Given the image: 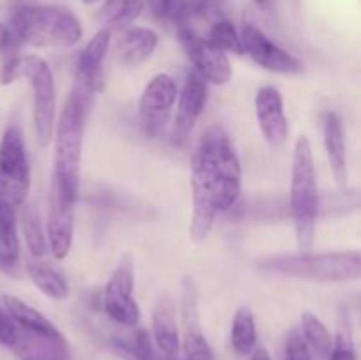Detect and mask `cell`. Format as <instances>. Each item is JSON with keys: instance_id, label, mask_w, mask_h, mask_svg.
<instances>
[{"instance_id": "obj_28", "label": "cell", "mask_w": 361, "mask_h": 360, "mask_svg": "<svg viewBox=\"0 0 361 360\" xmlns=\"http://www.w3.org/2000/svg\"><path fill=\"white\" fill-rule=\"evenodd\" d=\"M208 39L224 49L226 53H235V55H245L243 52V42L242 35L236 30L235 25L229 20H219L212 25L210 32H208Z\"/></svg>"}, {"instance_id": "obj_13", "label": "cell", "mask_w": 361, "mask_h": 360, "mask_svg": "<svg viewBox=\"0 0 361 360\" xmlns=\"http://www.w3.org/2000/svg\"><path fill=\"white\" fill-rule=\"evenodd\" d=\"M74 203L51 182L46 217V236L49 253L55 260H66L71 253L74 239Z\"/></svg>"}, {"instance_id": "obj_29", "label": "cell", "mask_w": 361, "mask_h": 360, "mask_svg": "<svg viewBox=\"0 0 361 360\" xmlns=\"http://www.w3.org/2000/svg\"><path fill=\"white\" fill-rule=\"evenodd\" d=\"M21 42L16 41L6 49L2 55V64H0V85H11L23 78L25 69V55H21L20 48Z\"/></svg>"}, {"instance_id": "obj_25", "label": "cell", "mask_w": 361, "mask_h": 360, "mask_svg": "<svg viewBox=\"0 0 361 360\" xmlns=\"http://www.w3.org/2000/svg\"><path fill=\"white\" fill-rule=\"evenodd\" d=\"M147 0H106L99 11V20L106 28H129L143 13Z\"/></svg>"}, {"instance_id": "obj_8", "label": "cell", "mask_w": 361, "mask_h": 360, "mask_svg": "<svg viewBox=\"0 0 361 360\" xmlns=\"http://www.w3.org/2000/svg\"><path fill=\"white\" fill-rule=\"evenodd\" d=\"M23 78H27L34 94V127L39 143L44 147L55 136L56 127V87L48 62L39 55H25Z\"/></svg>"}, {"instance_id": "obj_26", "label": "cell", "mask_w": 361, "mask_h": 360, "mask_svg": "<svg viewBox=\"0 0 361 360\" xmlns=\"http://www.w3.org/2000/svg\"><path fill=\"white\" fill-rule=\"evenodd\" d=\"M21 232L32 258H42L48 254L49 244L44 229H42L41 217L34 207H25L21 212Z\"/></svg>"}, {"instance_id": "obj_6", "label": "cell", "mask_w": 361, "mask_h": 360, "mask_svg": "<svg viewBox=\"0 0 361 360\" xmlns=\"http://www.w3.org/2000/svg\"><path fill=\"white\" fill-rule=\"evenodd\" d=\"M30 191V164L21 127L11 124L0 140V200L20 208Z\"/></svg>"}, {"instance_id": "obj_37", "label": "cell", "mask_w": 361, "mask_h": 360, "mask_svg": "<svg viewBox=\"0 0 361 360\" xmlns=\"http://www.w3.org/2000/svg\"><path fill=\"white\" fill-rule=\"evenodd\" d=\"M250 360H271V356H270V353H268L267 348H263V346H257V348L252 352Z\"/></svg>"}, {"instance_id": "obj_4", "label": "cell", "mask_w": 361, "mask_h": 360, "mask_svg": "<svg viewBox=\"0 0 361 360\" xmlns=\"http://www.w3.org/2000/svg\"><path fill=\"white\" fill-rule=\"evenodd\" d=\"M259 267L274 274L319 282H344L361 279V251L298 253L267 258Z\"/></svg>"}, {"instance_id": "obj_19", "label": "cell", "mask_w": 361, "mask_h": 360, "mask_svg": "<svg viewBox=\"0 0 361 360\" xmlns=\"http://www.w3.org/2000/svg\"><path fill=\"white\" fill-rule=\"evenodd\" d=\"M182 321L183 339L182 348L185 360H214V352L201 330L200 318H197L196 299L192 293H185L182 302Z\"/></svg>"}, {"instance_id": "obj_16", "label": "cell", "mask_w": 361, "mask_h": 360, "mask_svg": "<svg viewBox=\"0 0 361 360\" xmlns=\"http://www.w3.org/2000/svg\"><path fill=\"white\" fill-rule=\"evenodd\" d=\"M324 148H326L328 164L331 175L338 186H345L349 179L348 169V141H345L344 122L338 113L326 112L323 119Z\"/></svg>"}, {"instance_id": "obj_35", "label": "cell", "mask_w": 361, "mask_h": 360, "mask_svg": "<svg viewBox=\"0 0 361 360\" xmlns=\"http://www.w3.org/2000/svg\"><path fill=\"white\" fill-rule=\"evenodd\" d=\"M148 7H150L152 14L159 20L171 16L173 9H175V0H147Z\"/></svg>"}, {"instance_id": "obj_14", "label": "cell", "mask_w": 361, "mask_h": 360, "mask_svg": "<svg viewBox=\"0 0 361 360\" xmlns=\"http://www.w3.org/2000/svg\"><path fill=\"white\" fill-rule=\"evenodd\" d=\"M257 126L264 140L274 147L284 143L289 134V122L284 109V97L275 87H263L254 99Z\"/></svg>"}, {"instance_id": "obj_3", "label": "cell", "mask_w": 361, "mask_h": 360, "mask_svg": "<svg viewBox=\"0 0 361 360\" xmlns=\"http://www.w3.org/2000/svg\"><path fill=\"white\" fill-rule=\"evenodd\" d=\"M289 207H291L293 221H295L300 253H310L316 244L319 186H317L312 143L305 134H300L295 143V152H293Z\"/></svg>"}, {"instance_id": "obj_21", "label": "cell", "mask_w": 361, "mask_h": 360, "mask_svg": "<svg viewBox=\"0 0 361 360\" xmlns=\"http://www.w3.org/2000/svg\"><path fill=\"white\" fill-rule=\"evenodd\" d=\"M20 268L18 208L0 200V270L14 275Z\"/></svg>"}, {"instance_id": "obj_1", "label": "cell", "mask_w": 361, "mask_h": 360, "mask_svg": "<svg viewBox=\"0 0 361 360\" xmlns=\"http://www.w3.org/2000/svg\"><path fill=\"white\" fill-rule=\"evenodd\" d=\"M90 106L92 99L71 90L55 127L53 184L73 201H76L80 194L85 119Z\"/></svg>"}, {"instance_id": "obj_12", "label": "cell", "mask_w": 361, "mask_h": 360, "mask_svg": "<svg viewBox=\"0 0 361 360\" xmlns=\"http://www.w3.org/2000/svg\"><path fill=\"white\" fill-rule=\"evenodd\" d=\"M109 46H111V30L109 28L99 30L87 42V46L81 49L80 56L76 60L73 90H76L78 94L85 95L88 99H94V95L101 92L102 85H104L102 64H104L106 55H108Z\"/></svg>"}, {"instance_id": "obj_5", "label": "cell", "mask_w": 361, "mask_h": 360, "mask_svg": "<svg viewBox=\"0 0 361 360\" xmlns=\"http://www.w3.org/2000/svg\"><path fill=\"white\" fill-rule=\"evenodd\" d=\"M197 145L210 162L219 212L231 210L242 196V164L231 136L221 124H214L204 129Z\"/></svg>"}, {"instance_id": "obj_11", "label": "cell", "mask_w": 361, "mask_h": 360, "mask_svg": "<svg viewBox=\"0 0 361 360\" xmlns=\"http://www.w3.org/2000/svg\"><path fill=\"white\" fill-rule=\"evenodd\" d=\"M240 35L245 55H249L263 69L279 74H298L303 71L300 59L275 44L257 25L243 23Z\"/></svg>"}, {"instance_id": "obj_39", "label": "cell", "mask_w": 361, "mask_h": 360, "mask_svg": "<svg viewBox=\"0 0 361 360\" xmlns=\"http://www.w3.org/2000/svg\"><path fill=\"white\" fill-rule=\"evenodd\" d=\"M85 4H94V2H97V0H83Z\"/></svg>"}, {"instance_id": "obj_7", "label": "cell", "mask_w": 361, "mask_h": 360, "mask_svg": "<svg viewBox=\"0 0 361 360\" xmlns=\"http://www.w3.org/2000/svg\"><path fill=\"white\" fill-rule=\"evenodd\" d=\"M190 205H192L189 226L190 239L201 242L214 229L219 207L210 162L200 145H196L190 157Z\"/></svg>"}, {"instance_id": "obj_31", "label": "cell", "mask_w": 361, "mask_h": 360, "mask_svg": "<svg viewBox=\"0 0 361 360\" xmlns=\"http://www.w3.org/2000/svg\"><path fill=\"white\" fill-rule=\"evenodd\" d=\"M214 7V0H175V16L178 27H190V21L207 16Z\"/></svg>"}, {"instance_id": "obj_10", "label": "cell", "mask_w": 361, "mask_h": 360, "mask_svg": "<svg viewBox=\"0 0 361 360\" xmlns=\"http://www.w3.org/2000/svg\"><path fill=\"white\" fill-rule=\"evenodd\" d=\"M178 94L176 80L169 74L161 73L148 81L140 97V119L148 134L155 136L164 129Z\"/></svg>"}, {"instance_id": "obj_15", "label": "cell", "mask_w": 361, "mask_h": 360, "mask_svg": "<svg viewBox=\"0 0 361 360\" xmlns=\"http://www.w3.org/2000/svg\"><path fill=\"white\" fill-rule=\"evenodd\" d=\"M208 101V83L200 73L194 69L189 71L183 83L182 92L178 94L175 113V138L185 140L190 131L196 126L197 119L203 113Z\"/></svg>"}, {"instance_id": "obj_36", "label": "cell", "mask_w": 361, "mask_h": 360, "mask_svg": "<svg viewBox=\"0 0 361 360\" xmlns=\"http://www.w3.org/2000/svg\"><path fill=\"white\" fill-rule=\"evenodd\" d=\"M16 41H18L16 35L13 34L9 25L0 23V56H2L4 53H6V49L9 48L11 44H14Z\"/></svg>"}, {"instance_id": "obj_17", "label": "cell", "mask_w": 361, "mask_h": 360, "mask_svg": "<svg viewBox=\"0 0 361 360\" xmlns=\"http://www.w3.org/2000/svg\"><path fill=\"white\" fill-rule=\"evenodd\" d=\"M14 353L20 360H67L69 359V346L62 334L46 335L37 332H28L20 327L16 344L13 346Z\"/></svg>"}, {"instance_id": "obj_24", "label": "cell", "mask_w": 361, "mask_h": 360, "mask_svg": "<svg viewBox=\"0 0 361 360\" xmlns=\"http://www.w3.org/2000/svg\"><path fill=\"white\" fill-rule=\"evenodd\" d=\"M231 346L236 355H252L257 348V327L252 309L247 306L238 307L233 314L231 323Z\"/></svg>"}, {"instance_id": "obj_34", "label": "cell", "mask_w": 361, "mask_h": 360, "mask_svg": "<svg viewBox=\"0 0 361 360\" xmlns=\"http://www.w3.org/2000/svg\"><path fill=\"white\" fill-rule=\"evenodd\" d=\"M328 360H358L356 359V353H355V346H353L351 337L344 332L337 335L335 339V344L331 353L328 355Z\"/></svg>"}, {"instance_id": "obj_9", "label": "cell", "mask_w": 361, "mask_h": 360, "mask_svg": "<svg viewBox=\"0 0 361 360\" xmlns=\"http://www.w3.org/2000/svg\"><path fill=\"white\" fill-rule=\"evenodd\" d=\"M178 39L192 69L200 73L207 83L222 87L233 80V64L224 49L215 46L208 37H201L190 27H178Z\"/></svg>"}, {"instance_id": "obj_33", "label": "cell", "mask_w": 361, "mask_h": 360, "mask_svg": "<svg viewBox=\"0 0 361 360\" xmlns=\"http://www.w3.org/2000/svg\"><path fill=\"white\" fill-rule=\"evenodd\" d=\"M18 335H20V327L4 307L0 309V344L13 348L18 341Z\"/></svg>"}, {"instance_id": "obj_20", "label": "cell", "mask_w": 361, "mask_h": 360, "mask_svg": "<svg viewBox=\"0 0 361 360\" xmlns=\"http://www.w3.org/2000/svg\"><path fill=\"white\" fill-rule=\"evenodd\" d=\"M159 44L157 32L148 27H129L123 32L116 46L120 62L127 67H136L147 62Z\"/></svg>"}, {"instance_id": "obj_22", "label": "cell", "mask_w": 361, "mask_h": 360, "mask_svg": "<svg viewBox=\"0 0 361 360\" xmlns=\"http://www.w3.org/2000/svg\"><path fill=\"white\" fill-rule=\"evenodd\" d=\"M27 274L30 281L49 299L63 300L69 296L71 288L66 275L46 261H41V258L27 261Z\"/></svg>"}, {"instance_id": "obj_2", "label": "cell", "mask_w": 361, "mask_h": 360, "mask_svg": "<svg viewBox=\"0 0 361 360\" xmlns=\"http://www.w3.org/2000/svg\"><path fill=\"white\" fill-rule=\"evenodd\" d=\"M9 27L21 44L35 48H73L83 37L80 18L62 6H16Z\"/></svg>"}, {"instance_id": "obj_30", "label": "cell", "mask_w": 361, "mask_h": 360, "mask_svg": "<svg viewBox=\"0 0 361 360\" xmlns=\"http://www.w3.org/2000/svg\"><path fill=\"white\" fill-rule=\"evenodd\" d=\"M118 346L136 360H154V346H152V339L145 328L134 327L130 334H126V337L120 339Z\"/></svg>"}, {"instance_id": "obj_27", "label": "cell", "mask_w": 361, "mask_h": 360, "mask_svg": "<svg viewBox=\"0 0 361 360\" xmlns=\"http://www.w3.org/2000/svg\"><path fill=\"white\" fill-rule=\"evenodd\" d=\"M300 328H302V334L307 339V342H309L310 349H314L319 356H326L328 359V355L334 349L335 341L331 337L330 330L326 328V325L316 314L305 311L302 314V327Z\"/></svg>"}, {"instance_id": "obj_38", "label": "cell", "mask_w": 361, "mask_h": 360, "mask_svg": "<svg viewBox=\"0 0 361 360\" xmlns=\"http://www.w3.org/2000/svg\"><path fill=\"white\" fill-rule=\"evenodd\" d=\"M252 2L256 4L257 7H261V9H267V7L271 4V0H252Z\"/></svg>"}, {"instance_id": "obj_23", "label": "cell", "mask_w": 361, "mask_h": 360, "mask_svg": "<svg viewBox=\"0 0 361 360\" xmlns=\"http://www.w3.org/2000/svg\"><path fill=\"white\" fill-rule=\"evenodd\" d=\"M2 302L7 313L11 314V318H13V320L18 323V327H21L23 330L37 332V334H46V335L60 334L59 328H56L55 325L44 316V314H41L37 309L28 306L27 302H23V300L18 299V296L4 295Z\"/></svg>"}, {"instance_id": "obj_32", "label": "cell", "mask_w": 361, "mask_h": 360, "mask_svg": "<svg viewBox=\"0 0 361 360\" xmlns=\"http://www.w3.org/2000/svg\"><path fill=\"white\" fill-rule=\"evenodd\" d=\"M284 360H312L310 346L303 337L302 328H291L286 337Z\"/></svg>"}, {"instance_id": "obj_18", "label": "cell", "mask_w": 361, "mask_h": 360, "mask_svg": "<svg viewBox=\"0 0 361 360\" xmlns=\"http://www.w3.org/2000/svg\"><path fill=\"white\" fill-rule=\"evenodd\" d=\"M152 330H154V341L159 352L168 359L178 356L182 349L178 330V316H176V306L171 299L162 296L155 306L152 314Z\"/></svg>"}]
</instances>
